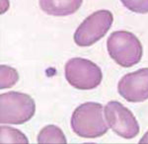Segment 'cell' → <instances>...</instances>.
Wrapping results in <instances>:
<instances>
[{
    "instance_id": "cell-9",
    "label": "cell",
    "mask_w": 148,
    "mask_h": 144,
    "mask_svg": "<svg viewBox=\"0 0 148 144\" xmlns=\"http://www.w3.org/2000/svg\"><path fill=\"white\" fill-rule=\"evenodd\" d=\"M38 143H67L63 131L58 126L49 124L44 128L38 135Z\"/></svg>"
},
{
    "instance_id": "cell-10",
    "label": "cell",
    "mask_w": 148,
    "mask_h": 144,
    "mask_svg": "<svg viewBox=\"0 0 148 144\" xmlns=\"http://www.w3.org/2000/svg\"><path fill=\"white\" fill-rule=\"evenodd\" d=\"M0 142L1 143H28L29 140L22 131L10 126L2 125L0 128Z\"/></svg>"
},
{
    "instance_id": "cell-6",
    "label": "cell",
    "mask_w": 148,
    "mask_h": 144,
    "mask_svg": "<svg viewBox=\"0 0 148 144\" xmlns=\"http://www.w3.org/2000/svg\"><path fill=\"white\" fill-rule=\"evenodd\" d=\"M104 112L109 126L121 137L131 139L139 133V124L135 117L120 102H109L105 107Z\"/></svg>"
},
{
    "instance_id": "cell-3",
    "label": "cell",
    "mask_w": 148,
    "mask_h": 144,
    "mask_svg": "<svg viewBox=\"0 0 148 144\" xmlns=\"http://www.w3.org/2000/svg\"><path fill=\"white\" fill-rule=\"evenodd\" d=\"M35 112V101L28 94L10 91L0 96L1 123H25L32 119Z\"/></svg>"
},
{
    "instance_id": "cell-8",
    "label": "cell",
    "mask_w": 148,
    "mask_h": 144,
    "mask_svg": "<svg viewBox=\"0 0 148 144\" xmlns=\"http://www.w3.org/2000/svg\"><path fill=\"white\" fill-rule=\"evenodd\" d=\"M82 5V0H72V1H51V0H42L40 6L42 11L49 15L65 16L75 13Z\"/></svg>"
},
{
    "instance_id": "cell-4",
    "label": "cell",
    "mask_w": 148,
    "mask_h": 144,
    "mask_svg": "<svg viewBox=\"0 0 148 144\" xmlns=\"http://www.w3.org/2000/svg\"><path fill=\"white\" fill-rule=\"evenodd\" d=\"M65 78L72 87L79 90H92L101 84L102 70L89 59L74 57L66 62Z\"/></svg>"
},
{
    "instance_id": "cell-13",
    "label": "cell",
    "mask_w": 148,
    "mask_h": 144,
    "mask_svg": "<svg viewBox=\"0 0 148 144\" xmlns=\"http://www.w3.org/2000/svg\"><path fill=\"white\" fill-rule=\"evenodd\" d=\"M139 143L140 144H145V143H148V131L144 133V135L142 136V138L139 140Z\"/></svg>"
},
{
    "instance_id": "cell-5",
    "label": "cell",
    "mask_w": 148,
    "mask_h": 144,
    "mask_svg": "<svg viewBox=\"0 0 148 144\" xmlns=\"http://www.w3.org/2000/svg\"><path fill=\"white\" fill-rule=\"evenodd\" d=\"M114 16L109 10L94 12L83 21L74 33V42L79 47H90L101 40L111 29Z\"/></svg>"
},
{
    "instance_id": "cell-2",
    "label": "cell",
    "mask_w": 148,
    "mask_h": 144,
    "mask_svg": "<svg viewBox=\"0 0 148 144\" xmlns=\"http://www.w3.org/2000/svg\"><path fill=\"white\" fill-rule=\"evenodd\" d=\"M110 56L119 65L131 67L142 57V45L135 35L127 31H116L111 34L107 40Z\"/></svg>"
},
{
    "instance_id": "cell-11",
    "label": "cell",
    "mask_w": 148,
    "mask_h": 144,
    "mask_svg": "<svg viewBox=\"0 0 148 144\" xmlns=\"http://www.w3.org/2000/svg\"><path fill=\"white\" fill-rule=\"evenodd\" d=\"M0 74H1V83L0 89L11 88L19 80V73L15 68L8 65L2 64L0 66Z\"/></svg>"
},
{
    "instance_id": "cell-7",
    "label": "cell",
    "mask_w": 148,
    "mask_h": 144,
    "mask_svg": "<svg viewBox=\"0 0 148 144\" xmlns=\"http://www.w3.org/2000/svg\"><path fill=\"white\" fill-rule=\"evenodd\" d=\"M118 91L123 99L140 103L148 99V67L125 74L118 84Z\"/></svg>"
},
{
    "instance_id": "cell-1",
    "label": "cell",
    "mask_w": 148,
    "mask_h": 144,
    "mask_svg": "<svg viewBox=\"0 0 148 144\" xmlns=\"http://www.w3.org/2000/svg\"><path fill=\"white\" fill-rule=\"evenodd\" d=\"M72 130L80 137L96 138L108 131L103 117V107L99 103L88 102L74 110L71 117Z\"/></svg>"
},
{
    "instance_id": "cell-12",
    "label": "cell",
    "mask_w": 148,
    "mask_h": 144,
    "mask_svg": "<svg viewBox=\"0 0 148 144\" xmlns=\"http://www.w3.org/2000/svg\"><path fill=\"white\" fill-rule=\"evenodd\" d=\"M121 3L130 11L136 13H148V1H137V0H123Z\"/></svg>"
}]
</instances>
